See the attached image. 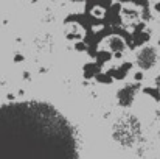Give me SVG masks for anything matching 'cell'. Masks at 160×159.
Wrapping results in <instances>:
<instances>
[{"label":"cell","mask_w":160,"mask_h":159,"mask_svg":"<svg viewBox=\"0 0 160 159\" xmlns=\"http://www.w3.org/2000/svg\"><path fill=\"white\" fill-rule=\"evenodd\" d=\"M0 159H78L75 130L48 103L2 105Z\"/></svg>","instance_id":"1"}]
</instances>
